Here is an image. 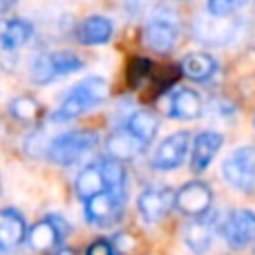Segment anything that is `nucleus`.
I'll return each mask as SVG.
<instances>
[{"label": "nucleus", "instance_id": "7c9ffc66", "mask_svg": "<svg viewBox=\"0 0 255 255\" xmlns=\"http://www.w3.org/2000/svg\"><path fill=\"white\" fill-rule=\"evenodd\" d=\"M56 255H74V253L67 251V249H56Z\"/></svg>", "mask_w": 255, "mask_h": 255}, {"label": "nucleus", "instance_id": "412c9836", "mask_svg": "<svg viewBox=\"0 0 255 255\" xmlns=\"http://www.w3.org/2000/svg\"><path fill=\"white\" fill-rule=\"evenodd\" d=\"M103 170V177L108 181V188L117 190V193H128V175H126V168L119 159H101L99 161Z\"/></svg>", "mask_w": 255, "mask_h": 255}, {"label": "nucleus", "instance_id": "b1692460", "mask_svg": "<svg viewBox=\"0 0 255 255\" xmlns=\"http://www.w3.org/2000/svg\"><path fill=\"white\" fill-rule=\"evenodd\" d=\"M49 54H52L54 70H56L58 76H65V74H72V72H79L81 67H83V61H81L74 52H49Z\"/></svg>", "mask_w": 255, "mask_h": 255}, {"label": "nucleus", "instance_id": "f3484780", "mask_svg": "<svg viewBox=\"0 0 255 255\" xmlns=\"http://www.w3.org/2000/svg\"><path fill=\"white\" fill-rule=\"evenodd\" d=\"M31 34H34V25L25 18H11V20H4L0 27V47L11 52L18 49L22 45L29 43Z\"/></svg>", "mask_w": 255, "mask_h": 255}, {"label": "nucleus", "instance_id": "c85d7f7f", "mask_svg": "<svg viewBox=\"0 0 255 255\" xmlns=\"http://www.w3.org/2000/svg\"><path fill=\"white\" fill-rule=\"evenodd\" d=\"M16 2H18V0H0V16H2V13H7Z\"/></svg>", "mask_w": 255, "mask_h": 255}, {"label": "nucleus", "instance_id": "a211bd4d", "mask_svg": "<svg viewBox=\"0 0 255 255\" xmlns=\"http://www.w3.org/2000/svg\"><path fill=\"white\" fill-rule=\"evenodd\" d=\"M74 188H76V195H79L83 202H88L90 197H94V195L103 193V190H110V188H108L106 177H103L101 166H99V161L90 163V166H85L83 170L79 172Z\"/></svg>", "mask_w": 255, "mask_h": 255}, {"label": "nucleus", "instance_id": "5701e85b", "mask_svg": "<svg viewBox=\"0 0 255 255\" xmlns=\"http://www.w3.org/2000/svg\"><path fill=\"white\" fill-rule=\"evenodd\" d=\"M29 74H31V81L38 85H47V83H52L54 79H58L56 70H54V63H52V54H38V56L31 61Z\"/></svg>", "mask_w": 255, "mask_h": 255}, {"label": "nucleus", "instance_id": "f257e3e1", "mask_svg": "<svg viewBox=\"0 0 255 255\" xmlns=\"http://www.w3.org/2000/svg\"><path fill=\"white\" fill-rule=\"evenodd\" d=\"M110 88L101 76H90L83 79L81 83H76L70 92L65 94V99L61 101V106L56 108V112L52 115L54 121H72L76 117L85 115V112L94 110V108L103 106L108 101Z\"/></svg>", "mask_w": 255, "mask_h": 255}, {"label": "nucleus", "instance_id": "9d476101", "mask_svg": "<svg viewBox=\"0 0 255 255\" xmlns=\"http://www.w3.org/2000/svg\"><path fill=\"white\" fill-rule=\"evenodd\" d=\"M190 150V136L188 132H175L166 136L159 143V148L152 154V168L154 170H175L186 161V154Z\"/></svg>", "mask_w": 255, "mask_h": 255}, {"label": "nucleus", "instance_id": "393cba45", "mask_svg": "<svg viewBox=\"0 0 255 255\" xmlns=\"http://www.w3.org/2000/svg\"><path fill=\"white\" fill-rule=\"evenodd\" d=\"M150 76H152V63L145 58H132V63L128 65V81L132 88L145 85Z\"/></svg>", "mask_w": 255, "mask_h": 255}, {"label": "nucleus", "instance_id": "473e14b6", "mask_svg": "<svg viewBox=\"0 0 255 255\" xmlns=\"http://www.w3.org/2000/svg\"><path fill=\"white\" fill-rule=\"evenodd\" d=\"M0 255H2V253H0Z\"/></svg>", "mask_w": 255, "mask_h": 255}, {"label": "nucleus", "instance_id": "6e6552de", "mask_svg": "<svg viewBox=\"0 0 255 255\" xmlns=\"http://www.w3.org/2000/svg\"><path fill=\"white\" fill-rule=\"evenodd\" d=\"M175 197L177 193L172 188L152 186V188L141 190L139 199H136V208H139L143 222L154 224V222H161L170 213V208L175 206Z\"/></svg>", "mask_w": 255, "mask_h": 255}, {"label": "nucleus", "instance_id": "9b49d317", "mask_svg": "<svg viewBox=\"0 0 255 255\" xmlns=\"http://www.w3.org/2000/svg\"><path fill=\"white\" fill-rule=\"evenodd\" d=\"M175 206L188 217H202L206 213H211L213 193L204 181H188L186 186H181L177 190Z\"/></svg>", "mask_w": 255, "mask_h": 255}, {"label": "nucleus", "instance_id": "f8f14e48", "mask_svg": "<svg viewBox=\"0 0 255 255\" xmlns=\"http://www.w3.org/2000/svg\"><path fill=\"white\" fill-rule=\"evenodd\" d=\"M215 231H220V220L215 217V213H206L202 217H195L190 224H186L184 240L193 253L204 255L215 240Z\"/></svg>", "mask_w": 255, "mask_h": 255}, {"label": "nucleus", "instance_id": "dca6fc26", "mask_svg": "<svg viewBox=\"0 0 255 255\" xmlns=\"http://www.w3.org/2000/svg\"><path fill=\"white\" fill-rule=\"evenodd\" d=\"M115 34V25L106 16H90L76 27V38L83 45H106Z\"/></svg>", "mask_w": 255, "mask_h": 255}, {"label": "nucleus", "instance_id": "20e7f679", "mask_svg": "<svg viewBox=\"0 0 255 255\" xmlns=\"http://www.w3.org/2000/svg\"><path fill=\"white\" fill-rule=\"evenodd\" d=\"M179 40V25H177V16L172 11H159L148 20L143 27V45L150 47L152 52L166 54Z\"/></svg>", "mask_w": 255, "mask_h": 255}, {"label": "nucleus", "instance_id": "aec40b11", "mask_svg": "<svg viewBox=\"0 0 255 255\" xmlns=\"http://www.w3.org/2000/svg\"><path fill=\"white\" fill-rule=\"evenodd\" d=\"M124 126L136 136V139L143 141V143L148 145L159 130V119L148 110H134V112H130V117L126 119Z\"/></svg>", "mask_w": 255, "mask_h": 255}, {"label": "nucleus", "instance_id": "c756f323", "mask_svg": "<svg viewBox=\"0 0 255 255\" xmlns=\"http://www.w3.org/2000/svg\"><path fill=\"white\" fill-rule=\"evenodd\" d=\"M126 2V7H136V4H141L143 0H124Z\"/></svg>", "mask_w": 255, "mask_h": 255}, {"label": "nucleus", "instance_id": "ddd939ff", "mask_svg": "<svg viewBox=\"0 0 255 255\" xmlns=\"http://www.w3.org/2000/svg\"><path fill=\"white\" fill-rule=\"evenodd\" d=\"M222 143H224V136L220 132H213V130H206V132H199L193 141V152H190V161H193V170L195 172H202L206 170L208 166L213 163V159L217 157L220 152Z\"/></svg>", "mask_w": 255, "mask_h": 255}, {"label": "nucleus", "instance_id": "0eeeda50", "mask_svg": "<svg viewBox=\"0 0 255 255\" xmlns=\"http://www.w3.org/2000/svg\"><path fill=\"white\" fill-rule=\"evenodd\" d=\"M128 193H117V190H103L85 202V217L90 224L97 226H110L121 217L126 206Z\"/></svg>", "mask_w": 255, "mask_h": 255}, {"label": "nucleus", "instance_id": "423d86ee", "mask_svg": "<svg viewBox=\"0 0 255 255\" xmlns=\"http://www.w3.org/2000/svg\"><path fill=\"white\" fill-rule=\"evenodd\" d=\"M220 235L231 249H244L255 240V213L249 208H235L220 220Z\"/></svg>", "mask_w": 255, "mask_h": 255}, {"label": "nucleus", "instance_id": "a878e982", "mask_svg": "<svg viewBox=\"0 0 255 255\" xmlns=\"http://www.w3.org/2000/svg\"><path fill=\"white\" fill-rule=\"evenodd\" d=\"M247 0H208V13L213 18H226L231 13H235L240 7H244Z\"/></svg>", "mask_w": 255, "mask_h": 255}, {"label": "nucleus", "instance_id": "7ed1b4c3", "mask_svg": "<svg viewBox=\"0 0 255 255\" xmlns=\"http://www.w3.org/2000/svg\"><path fill=\"white\" fill-rule=\"evenodd\" d=\"M224 179L240 193H255V148L242 145L224 159Z\"/></svg>", "mask_w": 255, "mask_h": 255}, {"label": "nucleus", "instance_id": "6ab92c4d", "mask_svg": "<svg viewBox=\"0 0 255 255\" xmlns=\"http://www.w3.org/2000/svg\"><path fill=\"white\" fill-rule=\"evenodd\" d=\"M181 72L193 81H208L215 76L217 72V61L204 52H193L184 56L181 61Z\"/></svg>", "mask_w": 255, "mask_h": 255}, {"label": "nucleus", "instance_id": "bb28decb", "mask_svg": "<svg viewBox=\"0 0 255 255\" xmlns=\"http://www.w3.org/2000/svg\"><path fill=\"white\" fill-rule=\"evenodd\" d=\"M110 242H112V247H115L117 255H126V253H130L132 249H134V238L128 235V233H117Z\"/></svg>", "mask_w": 255, "mask_h": 255}, {"label": "nucleus", "instance_id": "4be33fe9", "mask_svg": "<svg viewBox=\"0 0 255 255\" xmlns=\"http://www.w3.org/2000/svg\"><path fill=\"white\" fill-rule=\"evenodd\" d=\"M9 112H11V117L16 121H20V124H31V121H36L40 115V103L36 101L31 94H20V97H16L9 103Z\"/></svg>", "mask_w": 255, "mask_h": 255}, {"label": "nucleus", "instance_id": "cd10ccee", "mask_svg": "<svg viewBox=\"0 0 255 255\" xmlns=\"http://www.w3.org/2000/svg\"><path fill=\"white\" fill-rule=\"evenodd\" d=\"M85 255H117V251L110 240H97V242H92L88 247Z\"/></svg>", "mask_w": 255, "mask_h": 255}, {"label": "nucleus", "instance_id": "2eb2a0df", "mask_svg": "<svg viewBox=\"0 0 255 255\" xmlns=\"http://www.w3.org/2000/svg\"><path fill=\"white\" fill-rule=\"evenodd\" d=\"M106 148H108V154H110L112 159L128 161V159H134L136 154L145 148V143L136 139V136L132 134L126 126H121V128H117L110 136H108Z\"/></svg>", "mask_w": 255, "mask_h": 255}, {"label": "nucleus", "instance_id": "39448f33", "mask_svg": "<svg viewBox=\"0 0 255 255\" xmlns=\"http://www.w3.org/2000/svg\"><path fill=\"white\" fill-rule=\"evenodd\" d=\"M70 235V224L63 220L61 215H47L45 220L36 222L27 233V242L34 251L38 253H47V251H56L63 247V242Z\"/></svg>", "mask_w": 255, "mask_h": 255}, {"label": "nucleus", "instance_id": "f03ea898", "mask_svg": "<svg viewBox=\"0 0 255 255\" xmlns=\"http://www.w3.org/2000/svg\"><path fill=\"white\" fill-rule=\"evenodd\" d=\"M99 143V134L92 130H70L49 141L47 159L56 166H74L85 159Z\"/></svg>", "mask_w": 255, "mask_h": 255}, {"label": "nucleus", "instance_id": "1a4fd4ad", "mask_svg": "<svg viewBox=\"0 0 255 255\" xmlns=\"http://www.w3.org/2000/svg\"><path fill=\"white\" fill-rule=\"evenodd\" d=\"M161 108L170 119L193 121L202 115V99L190 88H175L170 92H163Z\"/></svg>", "mask_w": 255, "mask_h": 255}, {"label": "nucleus", "instance_id": "2f4dec72", "mask_svg": "<svg viewBox=\"0 0 255 255\" xmlns=\"http://www.w3.org/2000/svg\"><path fill=\"white\" fill-rule=\"evenodd\" d=\"M0 184H2V179H0Z\"/></svg>", "mask_w": 255, "mask_h": 255}, {"label": "nucleus", "instance_id": "4468645a", "mask_svg": "<svg viewBox=\"0 0 255 255\" xmlns=\"http://www.w3.org/2000/svg\"><path fill=\"white\" fill-rule=\"evenodd\" d=\"M25 238L27 229L20 213L13 211V208L0 211V253L16 249Z\"/></svg>", "mask_w": 255, "mask_h": 255}]
</instances>
